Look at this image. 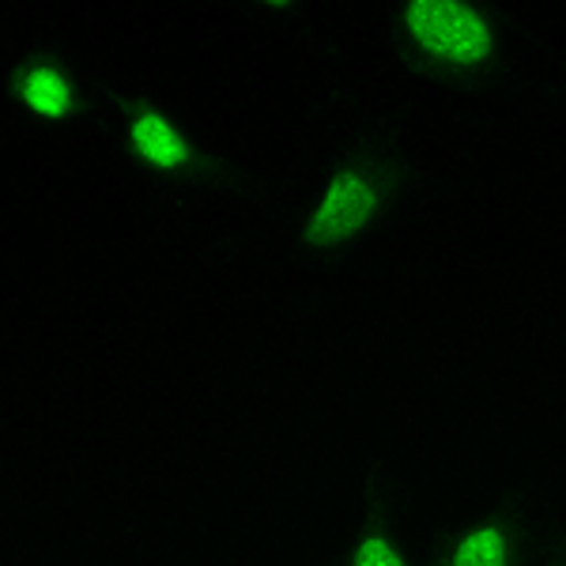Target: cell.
Wrapping results in <instances>:
<instances>
[{"label":"cell","instance_id":"cell-3","mask_svg":"<svg viewBox=\"0 0 566 566\" xmlns=\"http://www.w3.org/2000/svg\"><path fill=\"white\" fill-rule=\"evenodd\" d=\"M133 140L144 159H151L155 167H178V163H186V144H181V136L159 114H144L133 125Z\"/></svg>","mask_w":566,"mask_h":566},{"label":"cell","instance_id":"cell-4","mask_svg":"<svg viewBox=\"0 0 566 566\" xmlns=\"http://www.w3.org/2000/svg\"><path fill=\"white\" fill-rule=\"evenodd\" d=\"M27 103L34 109H42V114H61V109L69 106V87L65 80L57 76V72H31V80H27Z\"/></svg>","mask_w":566,"mask_h":566},{"label":"cell","instance_id":"cell-7","mask_svg":"<svg viewBox=\"0 0 566 566\" xmlns=\"http://www.w3.org/2000/svg\"><path fill=\"white\" fill-rule=\"evenodd\" d=\"M269 4H287V0H269Z\"/></svg>","mask_w":566,"mask_h":566},{"label":"cell","instance_id":"cell-2","mask_svg":"<svg viewBox=\"0 0 566 566\" xmlns=\"http://www.w3.org/2000/svg\"><path fill=\"white\" fill-rule=\"evenodd\" d=\"M374 208H378V193H374L370 181L363 175H355V170H340V175L333 178V186H328L322 208L310 219L306 242H314V245L344 242L348 234H355L367 223L374 216Z\"/></svg>","mask_w":566,"mask_h":566},{"label":"cell","instance_id":"cell-5","mask_svg":"<svg viewBox=\"0 0 566 566\" xmlns=\"http://www.w3.org/2000/svg\"><path fill=\"white\" fill-rule=\"evenodd\" d=\"M502 555H506L502 536L495 528H480V533H472L469 541L461 544L458 563L453 566H502Z\"/></svg>","mask_w":566,"mask_h":566},{"label":"cell","instance_id":"cell-6","mask_svg":"<svg viewBox=\"0 0 566 566\" xmlns=\"http://www.w3.org/2000/svg\"><path fill=\"white\" fill-rule=\"evenodd\" d=\"M355 566H405L392 555V547L386 541H367L355 555Z\"/></svg>","mask_w":566,"mask_h":566},{"label":"cell","instance_id":"cell-1","mask_svg":"<svg viewBox=\"0 0 566 566\" xmlns=\"http://www.w3.org/2000/svg\"><path fill=\"white\" fill-rule=\"evenodd\" d=\"M408 31L427 53L453 65H476L491 53L488 23L461 0H412Z\"/></svg>","mask_w":566,"mask_h":566}]
</instances>
